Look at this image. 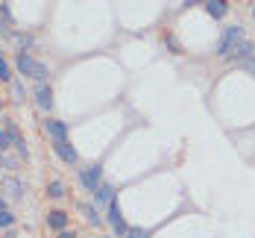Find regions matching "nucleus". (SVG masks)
Wrapping results in <instances>:
<instances>
[{
    "label": "nucleus",
    "instance_id": "obj_17",
    "mask_svg": "<svg viewBox=\"0 0 255 238\" xmlns=\"http://www.w3.org/2000/svg\"><path fill=\"white\" fill-rule=\"evenodd\" d=\"M47 77H50V68H47L44 62H35V71H32V79H38V82H44Z\"/></svg>",
    "mask_w": 255,
    "mask_h": 238
},
{
    "label": "nucleus",
    "instance_id": "obj_27",
    "mask_svg": "<svg viewBox=\"0 0 255 238\" xmlns=\"http://www.w3.org/2000/svg\"><path fill=\"white\" fill-rule=\"evenodd\" d=\"M194 3H200V0H188V6H194Z\"/></svg>",
    "mask_w": 255,
    "mask_h": 238
},
{
    "label": "nucleus",
    "instance_id": "obj_12",
    "mask_svg": "<svg viewBox=\"0 0 255 238\" xmlns=\"http://www.w3.org/2000/svg\"><path fill=\"white\" fill-rule=\"evenodd\" d=\"M79 212L88 218V224H94V227H100V224H103V218H100V212H97V206H91V203H79Z\"/></svg>",
    "mask_w": 255,
    "mask_h": 238
},
{
    "label": "nucleus",
    "instance_id": "obj_5",
    "mask_svg": "<svg viewBox=\"0 0 255 238\" xmlns=\"http://www.w3.org/2000/svg\"><path fill=\"white\" fill-rule=\"evenodd\" d=\"M53 150L59 153L62 162H68V165H77L79 162V153L74 150V144H68V141H53Z\"/></svg>",
    "mask_w": 255,
    "mask_h": 238
},
{
    "label": "nucleus",
    "instance_id": "obj_3",
    "mask_svg": "<svg viewBox=\"0 0 255 238\" xmlns=\"http://www.w3.org/2000/svg\"><path fill=\"white\" fill-rule=\"evenodd\" d=\"M106 209H109L106 221H109V224L115 227V233H118V236H127L129 227H127V221H124V215H121V206H118V200H112V203H109Z\"/></svg>",
    "mask_w": 255,
    "mask_h": 238
},
{
    "label": "nucleus",
    "instance_id": "obj_11",
    "mask_svg": "<svg viewBox=\"0 0 255 238\" xmlns=\"http://www.w3.org/2000/svg\"><path fill=\"white\" fill-rule=\"evenodd\" d=\"M112 200H115V185L103 183L100 188H97V191H94V203H106V206H109V203H112Z\"/></svg>",
    "mask_w": 255,
    "mask_h": 238
},
{
    "label": "nucleus",
    "instance_id": "obj_23",
    "mask_svg": "<svg viewBox=\"0 0 255 238\" xmlns=\"http://www.w3.org/2000/svg\"><path fill=\"white\" fill-rule=\"evenodd\" d=\"M18 165H21L18 159H6V168H12V171H18Z\"/></svg>",
    "mask_w": 255,
    "mask_h": 238
},
{
    "label": "nucleus",
    "instance_id": "obj_19",
    "mask_svg": "<svg viewBox=\"0 0 255 238\" xmlns=\"http://www.w3.org/2000/svg\"><path fill=\"white\" fill-rule=\"evenodd\" d=\"M0 79L3 82H12V68H9V62L0 56Z\"/></svg>",
    "mask_w": 255,
    "mask_h": 238
},
{
    "label": "nucleus",
    "instance_id": "obj_22",
    "mask_svg": "<svg viewBox=\"0 0 255 238\" xmlns=\"http://www.w3.org/2000/svg\"><path fill=\"white\" fill-rule=\"evenodd\" d=\"M238 65H241V68H247V71H255V53H253V56H247L244 62H238Z\"/></svg>",
    "mask_w": 255,
    "mask_h": 238
},
{
    "label": "nucleus",
    "instance_id": "obj_8",
    "mask_svg": "<svg viewBox=\"0 0 255 238\" xmlns=\"http://www.w3.org/2000/svg\"><path fill=\"white\" fill-rule=\"evenodd\" d=\"M47 227H53V230H68V212H62V209H56L47 215Z\"/></svg>",
    "mask_w": 255,
    "mask_h": 238
},
{
    "label": "nucleus",
    "instance_id": "obj_25",
    "mask_svg": "<svg viewBox=\"0 0 255 238\" xmlns=\"http://www.w3.org/2000/svg\"><path fill=\"white\" fill-rule=\"evenodd\" d=\"M0 209H6V197L3 194H0Z\"/></svg>",
    "mask_w": 255,
    "mask_h": 238
},
{
    "label": "nucleus",
    "instance_id": "obj_2",
    "mask_svg": "<svg viewBox=\"0 0 255 238\" xmlns=\"http://www.w3.org/2000/svg\"><path fill=\"white\" fill-rule=\"evenodd\" d=\"M79 183H82V188H85V191H91V194H94V191L103 185V165H97V162H94V165L79 168Z\"/></svg>",
    "mask_w": 255,
    "mask_h": 238
},
{
    "label": "nucleus",
    "instance_id": "obj_20",
    "mask_svg": "<svg viewBox=\"0 0 255 238\" xmlns=\"http://www.w3.org/2000/svg\"><path fill=\"white\" fill-rule=\"evenodd\" d=\"M124 238H150V233H147V230H141V227H135V230H129Z\"/></svg>",
    "mask_w": 255,
    "mask_h": 238
},
{
    "label": "nucleus",
    "instance_id": "obj_18",
    "mask_svg": "<svg viewBox=\"0 0 255 238\" xmlns=\"http://www.w3.org/2000/svg\"><path fill=\"white\" fill-rule=\"evenodd\" d=\"M12 224H15V215L6 212V209H0V230H9Z\"/></svg>",
    "mask_w": 255,
    "mask_h": 238
},
{
    "label": "nucleus",
    "instance_id": "obj_13",
    "mask_svg": "<svg viewBox=\"0 0 255 238\" xmlns=\"http://www.w3.org/2000/svg\"><path fill=\"white\" fill-rule=\"evenodd\" d=\"M12 41H15V47H18V50L24 53V47H32V41H35V38H32L29 32H15V35H12Z\"/></svg>",
    "mask_w": 255,
    "mask_h": 238
},
{
    "label": "nucleus",
    "instance_id": "obj_16",
    "mask_svg": "<svg viewBox=\"0 0 255 238\" xmlns=\"http://www.w3.org/2000/svg\"><path fill=\"white\" fill-rule=\"evenodd\" d=\"M6 188H9V194H12L15 200L24 197V185H21V180H6Z\"/></svg>",
    "mask_w": 255,
    "mask_h": 238
},
{
    "label": "nucleus",
    "instance_id": "obj_26",
    "mask_svg": "<svg viewBox=\"0 0 255 238\" xmlns=\"http://www.w3.org/2000/svg\"><path fill=\"white\" fill-rule=\"evenodd\" d=\"M0 168H6V156L3 153H0Z\"/></svg>",
    "mask_w": 255,
    "mask_h": 238
},
{
    "label": "nucleus",
    "instance_id": "obj_10",
    "mask_svg": "<svg viewBox=\"0 0 255 238\" xmlns=\"http://www.w3.org/2000/svg\"><path fill=\"white\" fill-rule=\"evenodd\" d=\"M205 9H208L211 18H226V12H229L226 0H205Z\"/></svg>",
    "mask_w": 255,
    "mask_h": 238
},
{
    "label": "nucleus",
    "instance_id": "obj_15",
    "mask_svg": "<svg viewBox=\"0 0 255 238\" xmlns=\"http://www.w3.org/2000/svg\"><path fill=\"white\" fill-rule=\"evenodd\" d=\"M9 85H12V97H15V103H24V100H26V88H24V82H21V79H12Z\"/></svg>",
    "mask_w": 255,
    "mask_h": 238
},
{
    "label": "nucleus",
    "instance_id": "obj_1",
    "mask_svg": "<svg viewBox=\"0 0 255 238\" xmlns=\"http://www.w3.org/2000/svg\"><path fill=\"white\" fill-rule=\"evenodd\" d=\"M247 35H244V26L235 24V26H226V32L220 35V41H217V56H232L235 50V44L238 41H244Z\"/></svg>",
    "mask_w": 255,
    "mask_h": 238
},
{
    "label": "nucleus",
    "instance_id": "obj_6",
    "mask_svg": "<svg viewBox=\"0 0 255 238\" xmlns=\"http://www.w3.org/2000/svg\"><path fill=\"white\" fill-rule=\"evenodd\" d=\"M44 130L53 135V141H68V124H65V121L47 118V121H44Z\"/></svg>",
    "mask_w": 255,
    "mask_h": 238
},
{
    "label": "nucleus",
    "instance_id": "obj_4",
    "mask_svg": "<svg viewBox=\"0 0 255 238\" xmlns=\"http://www.w3.org/2000/svg\"><path fill=\"white\" fill-rule=\"evenodd\" d=\"M35 106H38L41 112H50L53 109V88L47 82H38V85H35Z\"/></svg>",
    "mask_w": 255,
    "mask_h": 238
},
{
    "label": "nucleus",
    "instance_id": "obj_21",
    "mask_svg": "<svg viewBox=\"0 0 255 238\" xmlns=\"http://www.w3.org/2000/svg\"><path fill=\"white\" fill-rule=\"evenodd\" d=\"M9 144H12V138H9V132H6V130H0V153H3V150H6Z\"/></svg>",
    "mask_w": 255,
    "mask_h": 238
},
{
    "label": "nucleus",
    "instance_id": "obj_14",
    "mask_svg": "<svg viewBox=\"0 0 255 238\" xmlns=\"http://www.w3.org/2000/svg\"><path fill=\"white\" fill-rule=\"evenodd\" d=\"M47 194H50L53 200H62V197L68 194V188H65V183H59V180H53V183L47 185Z\"/></svg>",
    "mask_w": 255,
    "mask_h": 238
},
{
    "label": "nucleus",
    "instance_id": "obj_28",
    "mask_svg": "<svg viewBox=\"0 0 255 238\" xmlns=\"http://www.w3.org/2000/svg\"><path fill=\"white\" fill-rule=\"evenodd\" d=\"M253 18H255V9H253Z\"/></svg>",
    "mask_w": 255,
    "mask_h": 238
},
{
    "label": "nucleus",
    "instance_id": "obj_7",
    "mask_svg": "<svg viewBox=\"0 0 255 238\" xmlns=\"http://www.w3.org/2000/svg\"><path fill=\"white\" fill-rule=\"evenodd\" d=\"M35 62H38V59H32L29 53H18V59H15V68H18V74H21V77H32V71H35Z\"/></svg>",
    "mask_w": 255,
    "mask_h": 238
},
{
    "label": "nucleus",
    "instance_id": "obj_24",
    "mask_svg": "<svg viewBox=\"0 0 255 238\" xmlns=\"http://www.w3.org/2000/svg\"><path fill=\"white\" fill-rule=\"evenodd\" d=\"M59 238H77V233H74V230H62V233H59Z\"/></svg>",
    "mask_w": 255,
    "mask_h": 238
},
{
    "label": "nucleus",
    "instance_id": "obj_9",
    "mask_svg": "<svg viewBox=\"0 0 255 238\" xmlns=\"http://www.w3.org/2000/svg\"><path fill=\"white\" fill-rule=\"evenodd\" d=\"M253 53H255V44L250 41V38H244V41H238V44H235L232 56H235L238 62H244V59H247V56H253Z\"/></svg>",
    "mask_w": 255,
    "mask_h": 238
}]
</instances>
